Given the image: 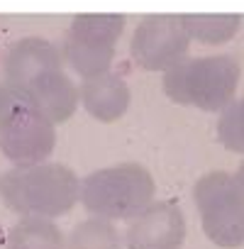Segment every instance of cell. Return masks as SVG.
Returning a JSON list of instances; mask_svg holds the SVG:
<instances>
[{
	"instance_id": "obj_1",
	"label": "cell",
	"mask_w": 244,
	"mask_h": 249,
	"mask_svg": "<svg viewBox=\"0 0 244 249\" xmlns=\"http://www.w3.org/2000/svg\"><path fill=\"white\" fill-rule=\"evenodd\" d=\"M0 196L17 215L59 217L78 203L81 178L66 164L15 166L0 178Z\"/></svg>"
},
{
	"instance_id": "obj_2",
	"label": "cell",
	"mask_w": 244,
	"mask_h": 249,
	"mask_svg": "<svg viewBox=\"0 0 244 249\" xmlns=\"http://www.w3.org/2000/svg\"><path fill=\"white\" fill-rule=\"evenodd\" d=\"M164 73V90L174 103L220 112L234 100L242 69L234 56L215 54L183 59Z\"/></svg>"
},
{
	"instance_id": "obj_3",
	"label": "cell",
	"mask_w": 244,
	"mask_h": 249,
	"mask_svg": "<svg viewBox=\"0 0 244 249\" xmlns=\"http://www.w3.org/2000/svg\"><path fill=\"white\" fill-rule=\"evenodd\" d=\"M157 183L147 166L127 161L98 169L81 181L78 200L98 217L132 220L154 203Z\"/></svg>"
},
{
	"instance_id": "obj_4",
	"label": "cell",
	"mask_w": 244,
	"mask_h": 249,
	"mask_svg": "<svg viewBox=\"0 0 244 249\" xmlns=\"http://www.w3.org/2000/svg\"><path fill=\"white\" fill-rule=\"evenodd\" d=\"M54 144L56 124L17 86L0 83V152L15 166H30L47 161Z\"/></svg>"
},
{
	"instance_id": "obj_5",
	"label": "cell",
	"mask_w": 244,
	"mask_h": 249,
	"mask_svg": "<svg viewBox=\"0 0 244 249\" xmlns=\"http://www.w3.org/2000/svg\"><path fill=\"white\" fill-rule=\"evenodd\" d=\"M193 200L200 213L203 232L217 247L244 244V191L227 171H212L195 181Z\"/></svg>"
},
{
	"instance_id": "obj_6",
	"label": "cell",
	"mask_w": 244,
	"mask_h": 249,
	"mask_svg": "<svg viewBox=\"0 0 244 249\" xmlns=\"http://www.w3.org/2000/svg\"><path fill=\"white\" fill-rule=\"evenodd\" d=\"M122 32L125 15H76L64 37V59L81 78L107 73Z\"/></svg>"
},
{
	"instance_id": "obj_7",
	"label": "cell",
	"mask_w": 244,
	"mask_h": 249,
	"mask_svg": "<svg viewBox=\"0 0 244 249\" xmlns=\"http://www.w3.org/2000/svg\"><path fill=\"white\" fill-rule=\"evenodd\" d=\"M191 35L183 15H149L132 35V59L144 71H169L186 59Z\"/></svg>"
},
{
	"instance_id": "obj_8",
	"label": "cell",
	"mask_w": 244,
	"mask_h": 249,
	"mask_svg": "<svg viewBox=\"0 0 244 249\" xmlns=\"http://www.w3.org/2000/svg\"><path fill=\"white\" fill-rule=\"evenodd\" d=\"M186 242V217L174 200L149 203L130 220L127 249H181Z\"/></svg>"
},
{
	"instance_id": "obj_9",
	"label": "cell",
	"mask_w": 244,
	"mask_h": 249,
	"mask_svg": "<svg viewBox=\"0 0 244 249\" xmlns=\"http://www.w3.org/2000/svg\"><path fill=\"white\" fill-rule=\"evenodd\" d=\"M61 66H64L61 52L52 42H47L42 37H27V39H20L8 52L5 81L17 88H27L37 78H42L52 71H61Z\"/></svg>"
},
{
	"instance_id": "obj_10",
	"label": "cell",
	"mask_w": 244,
	"mask_h": 249,
	"mask_svg": "<svg viewBox=\"0 0 244 249\" xmlns=\"http://www.w3.org/2000/svg\"><path fill=\"white\" fill-rule=\"evenodd\" d=\"M78 95L83 100V107L90 117L98 122H115L130 107V86L117 73H100L93 78H86L78 88Z\"/></svg>"
},
{
	"instance_id": "obj_11",
	"label": "cell",
	"mask_w": 244,
	"mask_h": 249,
	"mask_svg": "<svg viewBox=\"0 0 244 249\" xmlns=\"http://www.w3.org/2000/svg\"><path fill=\"white\" fill-rule=\"evenodd\" d=\"M20 90L54 124H61V122L71 120V115L76 112L78 100H81L76 83L64 73V69L61 71H52V73L37 78L35 83H30L27 88H20Z\"/></svg>"
},
{
	"instance_id": "obj_12",
	"label": "cell",
	"mask_w": 244,
	"mask_h": 249,
	"mask_svg": "<svg viewBox=\"0 0 244 249\" xmlns=\"http://www.w3.org/2000/svg\"><path fill=\"white\" fill-rule=\"evenodd\" d=\"M5 247L8 249H64V234L52 217L25 215L8 232Z\"/></svg>"
},
{
	"instance_id": "obj_13",
	"label": "cell",
	"mask_w": 244,
	"mask_h": 249,
	"mask_svg": "<svg viewBox=\"0 0 244 249\" xmlns=\"http://www.w3.org/2000/svg\"><path fill=\"white\" fill-rule=\"evenodd\" d=\"M66 249H122V234L112 220L95 215L71 230Z\"/></svg>"
},
{
	"instance_id": "obj_14",
	"label": "cell",
	"mask_w": 244,
	"mask_h": 249,
	"mask_svg": "<svg viewBox=\"0 0 244 249\" xmlns=\"http://www.w3.org/2000/svg\"><path fill=\"white\" fill-rule=\"evenodd\" d=\"M183 22L191 39H198L203 44H225L237 35L242 18L239 15H183Z\"/></svg>"
},
{
	"instance_id": "obj_15",
	"label": "cell",
	"mask_w": 244,
	"mask_h": 249,
	"mask_svg": "<svg viewBox=\"0 0 244 249\" xmlns=\"http://www.w3.org/2000/svg\"><path fill=\"white\" fill-rule=\"evenodd\" d=\"M217 140L225 149L244 154V98L222 107L217 120Z\"/></svg>"
},
{
	"instance_id": "obj_16",
	"label": "cell",
	"mask_w": 244,
	"mask_h": 249,
	"mask_svg": "<svg viewBox=\"0 0 244 249\" xmlns=\"http://www.w3.org/2000/svg\"><path fill=\"white\" fill-rule=\"evenodd\" d=\"M234 178H237V183H239V186H242V191H244V161L239 164V171L234 174Z\"/></svg>"
},
{
	"instance_id": "obj_17",
	"label": "cell",
	"mask_w": 244,
	"mask_h": 249,
	"mask_svg": "<svg viewBox=\"0 0 244 249\" xmlns=\"http://www.w3.org/2000/svg\"><path fill=\"white\" fill-rule=\"evenodd\" d=\"M5 239H8V237H5V230H3V225H0V247L5 244Z\"/></svg>"
}]
</instances>
